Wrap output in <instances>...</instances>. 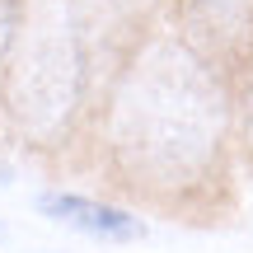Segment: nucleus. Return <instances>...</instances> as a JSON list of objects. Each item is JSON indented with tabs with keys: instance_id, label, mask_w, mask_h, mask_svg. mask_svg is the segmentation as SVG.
I'll list each match as a JSON object with an SVG mask.
<instances>
[{
	"instance_id": "f257e3e1",
	"label": "nucleus",
	"mask_w": 253,
	"mask_h": 253,
	"mask_svg": "<svg viewBox=\"0 0 253 253\" xmlns=\"http://www.w3.org/2000/svg\"><path fill=\"white\" fill-rule=\"evenodd\" d=\"M225 84L197 47L155 38L126 61L108 103V160L150 197L197 188L225 145Z\"/></svg>"
},
{
	"instance_id": "f03ea898",
	"label": "nucleus",
	"mask_w": 253,
	"mask_h": 253,
	"mask_svg": "<svg viewBox=\"0 0 253 253\" xmlns=\"http://www.w3.org/2000/svg\"><path fill=\"white\" fill-rule=\"evenodd\" d=\"M75 0H47L33 28L19 38L5 71V113L19 136L33 145H52L66 136L84 94V47Z\"/></svg>"
},
{
	"instance_id": "7ed1b4c3",
	"label": "nucleus",
	"mask_w": 253,
	"mask_h": 253,
	"mask_svg": "<svg viewBox=\"0 0 253 253\" xmlns=\"http://www.w3.org/2000/svg\"><path fill=\"white\" fill-rule=\"evenodd\" d=\"M38 211L61 220V225H71V230H80V235H94V239H136L141 235V220L131 211H118L108 202L80 197V192H42Z\"/></svg>"
},
{
	"instance_id": "20e7f679",
	"label": "nucleus",
	"mask_w": 253,
	"mask_h": 253,
	"mask_svg": "<svg viewBox=\"0 0 253 253\" xmlns=\"http://www.w3.org/2000/svg\"><path fill=\"white\" fill-rule=\"evenodd\" d=\"M188 19L207 47H239L253 28V0H188Z\"/></svg>"
},
{
	"instance_id": "39448f33",
	"label": "nucleus",
	"mask_w": 253,
	"mask_h": 253,
	"mask_svg": "<svg viewBox=\"0 0 253 253\" xmlns=\"http://www.w3.org/2000/svg\"><path fill=\"white\" fill-rule=\"evenodd\" d=\"M136 5H141V0H75V9H80V24H108V19L131 14Z\"/></svg>"
},
{
	"instance_id": "423d86ee",
	"label": "nucleus",
	"mask_w": 253,
	"mask_h": 253,
	"mask_svg": "<svg viewBox=\"0 0 253 253\" xmlns=\"http://www.w3.org/2000/svg\"><path fill=\"white\" fill-rule=\"evenodd\" d=\"M19 38V0H0V56L14 47Z\"/></svg>"
},
{
	"instance_id": "0eeeda50",
	"label": "nucleus",
	"mask_w": 253,
	"mask_h": 253,
	"mask_svg": "<svg viewBox=\"0 0 253 253\" xmlns=\"http://www.w3.org/2000/svg\"><path fill=\"white\" fill-rule=\"evenodd\" d=\"M249 145H253V89H249Z\"/></svg>"
},
{
	"instance_id": "6e6552de",
	"label": "nucleus",
	"mask_w": 253,
	"mask_h": 253,
	"mask_svg": "<svg viewBox=\"0 0 253 253\" xmlns=\"http://www.w3.org/2000/svg\"><path fill=\"white\" fill-rule=\"evenodd\" d=\"M5 178H9V169H5V164H0V183H5Z\"/></svg>"
}]
</instances>
